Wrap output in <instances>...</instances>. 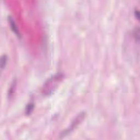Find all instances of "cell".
<instances>
[{"instance_id":"obj_1","label":"cell","mask_w":140,"mask_h":140,"mask_svg":"<svg viewBox=\"0 0 140 140\" xmlns=\"http://www.w3.org/2000/svg\"><path fill=\"white\" fill-rule=\"evenodd\" d=\"M84 116H85V113L84 112H83L82 113L80 114L79 115H78V117L76 118V119H75V120H74V122L72 123L70 128L67 129V130H66L65 131L63 132V135L66 136L67 134L69 133L70 132H71V131L73 130L74 128H75L76 126L78 125V123H79V122H82L83 118H84Z\"/></svg>"},{"instance_id":"obj_2","label":"cell","mask_w":140,"mask_h":140,"mask_svg":"<svg viewBox=\"0 0 140 140\" xmlns=\"http://www.w3.org/2000/svg\"><path fill=\"white\" fill-rule=\"evenodd\" d=\"M8 21L10 24V28H11L12 31L14 32V34L17 35L18 37H20V34L18 30L17 26L16 25L14 19H13L11 17H10L9 16V17H8Z\"/></svg>"},{"instance_id":"obj_3","label":"cell","mask_w":140,"mask_h":140,"mask_svg":"<svg viewBox=\"0 0 140 140\" xmlns=\"http://www.w3.org/2000/svg\"><path fill=\"white\" fill-rule=\"evenodd\" d=\"M7 61V57L6 55H3L1 58V69L2 71L6 67Z\"/></svg>"},{"instance_id":"obj_4","label":"cell","mask_w":140,"mask_h":140,"mask_svg":"<svg viewBox=\"0 0 140 140\" xmlns=\"http://www.w3.org/2000/svg\"><path fill=\"white\" fill-rule=\"evenodd\" d=\"M134 37L136 41L139 43L140 41V29L139 27L136 28L134 30Z\"/></svg>"},{"instance_id":"obj_5","label":"cell","mask_w":140,"mask_h":140,"mask_svg":"<svg viewBox=\"0 0 140 140\" xmlns=\"http://www.w3.org/2000/svg\"><path fill=\"white\" fill-rule=\"evenodd\" d=\"M34 105L32 103H30L27 105V107L26 108V115H30V114L32 111L34 110Z\"/></svg>"},{"instance_id":"obj_6","label":"cell","mask_w":140,"mask_h":140,"mask_svg":"<svg viewBox=\"0 0 140 140\" xmlns=\"http://www.w3.org/2000/svg\"><path fill=\"white\" fill-rule=\"evenodd\" d=\"M135 15L136 18L137 19H139V18H140V14H139V12L138 10H135Z\"/></svg>"}]
</instances>
